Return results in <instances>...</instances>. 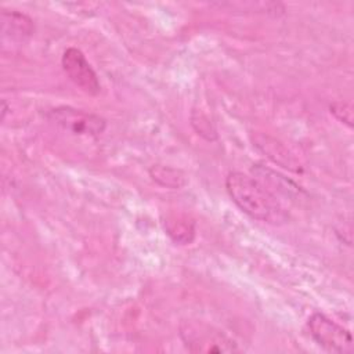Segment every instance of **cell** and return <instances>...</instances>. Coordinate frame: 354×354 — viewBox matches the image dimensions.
I'll list each match as a JSON object with an SVG mask.
<instances>
[{"instance_id":"cell-1","label":"cell","mask_w":354,"mask_h":354,"mask_svg":"<svg viewBox=\"0 0 354 354\" xmlns=\"http://www.w3.org/2000/svg\"><path fill=\"white\" fill-rule=\"evenodd\" d=\"M225 188L234 203L254 220L281 225L288 221V210L254 177L231 171L225 177Z\"/></svg>"},{"instance_id":"cell-2","label":"cell","mask_w":354,"mask_h":354,"mask_svg":"<svg viewBox=\"0 0 354 354\" xmlns=\"http://www.w3.org/2000/svg\"><path fill=\"white\" fill-rule=\"evenodd\" d=\"M180 337L191 353H234L236 343L218 328L198 319H185L180 324Z\"/></svg>"},{"instance_id":"cell-3","label":"cell","mask_w":354,"mask_h":354,"mask_svg":"<svg viewBox=\"0 0 354 354\" xmlns=\"http://www.w3.org/2000/svg\"><path fill=\"white\" fill-rule=\"evenodd\" d=\"M48 118L62 130L75 136L97 137L102 134L106 127V120L100 115L65 105L51 109Z\"/></svg>"},{"instance_id":"cell-4","label":"cell","mask_w":354,"mask_h":354,"mask_svg":"<svg viewBox=\"0 0 354 354\" xmlns=\"http://www.w3.org/2000/svg\"><path fill=\"white\" fill-rule=\"evenodd\" d=\"M307 326L315 343L325 350L333 353L353 351V339L348 329L336 324L326 315L321 313H314L308 318Z\"/></svg>"},{"instance_id":"cell-5","label":"cell","mask_w":354,"mask_h":354,"mask_svg":"<svg viewBox=\"0 0 354 354\" xmlns=\"http://www.w3.org/2000/svg\"><path fill=\"white\" fill-rule=\"evenodd\" d=\"M61 64L68 77L82 91H84L88 95H97L101 91V84L95 71L91 68L84 54L79 48H66L62 54Z\"/></svg>"},{"instance_id":"cell-6","label":"cell","mask_w":354,"mask_h":354,"mask_svg":"<svg viewBox=\"0 0 354 354\" xmlns=\"http://www.w3.org/2000/svg\"><path fill=\"white\" fill-rule=\"evenodd\" d=\"M35 30L33 21L19 11H1V41L3 44L24 43Z\"/></svg>"},{"instance_id":"cell-7","label":"cell","mask_w":354,"mask_h":354,"mask_svg":"<svg viewBox=\"0 0 354 354\" xmlns=\"http://www.w3.org/2000/svg\"><path fill=\"white\" fill-rule=\"evenodd\" d=\"M253 142L274 163H277L290 171H295V173H300L303 170L300 162L293 156V153L281 141H278L267 134H256L253 137Z\"/></svg>"},{"instance_id":"cell-8","label":"cell","mask_w":354,"mask_h":354,"mask_svg":"<svg viewBox=\"0 0 354 354\" xmlns=\"http://www.w3.org/2000/svg\"><path fill=\"white\" fill-rule=\"evenodd\" d=\"M252 173H253L254 178L275 196L283 195V196L290 198L300 192V187H297L292 180H288L285 176L277 173L275 170H272L270 167L256 165V166H253Z\"/></svg>"},{"instance_id":"cell-9","label":"cell","mask_w":354,"mask_h":354,"mask_svg":"<svg viewBox=\"0 0 354 354\" xmlns=\"http://www.w3.org/2000/svg\"><path fill=\"white\" fill-rule=\"evenodd\" d=\"M165 230L167 235L180 245L191 243L195 236V224L194 221L188 220L185 216L173 214L165 218L163 221Z\"/></svg>"},{"instance_id":"cell-10","label":"cell","mask_w":354,"mask_h":354,"mask_svg":"<svg viewBox=\"0 0 354 354\" xmlns=\"http://www.w3.org/2000/svg\"><path fill=\"white\" fill-rule=\"evenodd\" d=\"M149 176L156 184L171 189H178L187 184V176L184 171L171 166L153 165L149 169Z\"/></svg>"},{"instance_id":"cell-11","label":"cell","mask_w":354,"mask_h":354,"mask_svg":"<svg viewBox=\"0 0 354 354\" xmlns=\"http://www.w3.org/2000/svg\"><path fill=\"white\" fill-rule=\"evenodd\" d=\"M191 124L194 130L207 141L217 140V130L210 122V119L202 111H192L191 113Z\"/></svg>"},{"instance_id":"cell-12","label":"cell","mask_w":354,"mask_h":354,"mask_svg":"<svg viewBox=\"0 0 354 354\" xmlns=\"http://www.w3.org/2000/svg\"><path fill=\"white\" fill-rule=\"evenodd\" d=\"M329 112L342 123L347 124L348 127L353 126V118H354V113H353V106L350 102H344V101H336V102H332L329 105Z\"/></svg>"}]
</instances>
